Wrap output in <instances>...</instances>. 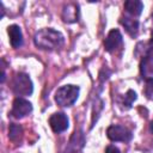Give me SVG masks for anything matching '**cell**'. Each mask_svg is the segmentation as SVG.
I'll list each match as a JSON object with an SVG mask.
<instances>
[{"instance_id": "11", "label": "cell", "mask_w": 153, "mask_h": 153, "mask_svg": "<svg viewBox=\"0 0 153 153\" xmlns=\"http://www.w3.org/2000/svg\"><path fill=\"white\" fill-rule=\"evenodd\" d=\"M62 18L65 22H68V23H74V22H78V18H79V7L78 5L75 4H68L63 7V11H62Z\"/></svg>"}, {"instance_id": "2", "label": "cell", "mask_w": 153, "mask_h": 153, "mask_svg": "<svg viewBox=\"0 0 153 153\" xmlns=\"http://www.w3.org/2000/svg\"><path fill=\"white\" fill-rule=\"evenodd\" d=\"M79 87L75 85H63L55 92V102L60 106H72L79 97Z\"/></svg>"}, {"instance_id": "8", "label": "cell", "mask_w": 153, "mask_h": 153, "mask_svg": "<svg viewBox=\"0 0 153 153\" xmlns=\"http://www.w3.org/2000/svg\"><path fill=\"white\" fill-rule=\"evenodd\" d=\"M121 44H122V33L120 32V30L112 29L108 33V36H106V38L104 41L105 50L109 51V53H111V51L116 50Z\"/></svg>"}, {"instance_id": "6", "label": "cell", "mask_w": 153, "mask_h": 153, "mask_svg": "<svg viewBox=\"0 0 153 153\" xmlns=\"http://www.w3.org/2000/svg\"><path fill=\"white\" fill-rule=\"evenodd\" d=\"M140 71H141V74L146 79L149 78L151 74H153V38L147 43L146 54L143 59L141 60Z\"/></svg>"}, {"instance_id": "1", "label": "cell", "mask_w": 153, "mask_h": 153, "mask_svg": "<svg viewBox=\"0 0 153 153\" xmlns=\"http://www.w3.org/2000/svg\"><path fill=\"white\" fill-rule=\"evenodd\" d=\"M33 42H35L36 47H38L39 49L57 50L63 45L65 37L60 31L54 30L51 27H47V29H42L35 33Z\"/></svg>"}, {"instance_id": "7", "label": "cell", "mask_w": 153, "mask_h": 153, "mask_svg": "<svg viewBox=\"0 0 153 153\" xmlns=\"http://www.w3.org/2000/svg\"><path fill=\"white\" fill-rule=\"evenodd\" d=\"M49 124L55 133H62L68 128V117L63 112H55L49 117Z\"/></svg>"}, {"instance_id": "12", "label": "cell", "mask_w": 153, "mask_h": 153, "mask_svg": "<svg viewBox=\"0 0 153 153\" xmlns=\"http://www.w3.org/2000/svg\"><path fill=\"white\" fill-rule=\"evenodd\" d=\"M121 24L124 26L126 31L130 35V36H136L137 32H139V22L137 19H135L134 17H128V16H124L122 19H121Z\"/></svg>"}, {"instance_id": "16", "label": "cell", "mask_w": 153, "mask_h": 153, "mask_svg": "<svg viewBox=\"0 0 153 153\" xmlns=\"http://www.w3.org/2000/svg\"><path fill=\"white\" fill-rule=\"evenodd\" d=\"M135 100H136V93H135L133 90H128L127 93H126V96H124L123 105H124L127 109H129V108L131 106V104H133Z\"/></svg>"}, {"instance_id": "19", "label": "cell", "mask_w": 153, "mask_h": 153, "mask_svg": "<svg viewBox=\"0 0 153 153\" xmlns=\"http://www.w3.org/2000/svg\"><path fill=\"white\" fill-rule=\"evenodd\" d=\"M152 23H153V16H152ZM152 38H153V29H152Z\"/></svg>"}, {"instance_id": "18", "label": "cell", "mask_w": 153, "mask_h": 153, "mask_svg": "<svg viewBox=\"0 0 153 153\" xmlns=\"http://www.w3.org/2000/svg\"><path fill=\"white\" fill-rule=\"evenodd\" d=\"M149 131L151 133H153V120L151 121V123H149Z\"/></svg>"}, {"instance_id": "17", "label": "cell", "mask_w": 153, "mask_h": 153, "mask_svg": "<svg viewBox=\"0 0 153 153\" xmlns=\"http://www.w3.org/2000/svg\"><path fill=\"white\" fill-rule=\"evenodd\" d=\"M105 153H121V152H120V149L117 147H115L114 145H110V146L106 147Z\"/></svg>"}, {"instance_id": "14", "label": "cell", "mask_w": 153, "mask_h": 153, "mask_svg": "<svg viewBox=\"0 0 153 153\" xmlns=\"http://www.w3.org/2000/svg\"><path fill=\"white\" fill-rule=\"evenodd\" d=\"M22 134H23V129H22V127H20L19 124L12 123V124L10 126V129H8V137H10L11 141H14V142L18 141L19 137L22 136Z\"/></svg>"}, {"instance_id": "9", "label": "cell", "mask_w": 153, "mask_h": 153, "mask_svg": "<svg viewBox=\"0 0 153 153\" xmlns=\"http://www.w3.org/2000/svg\"><path fill=\"white\" fill-rule=\"evenodd\" d=\"M7 32H8V36H10V42H11V45L13 48H19L22 47L23 44V33H22V30L19 27V25H10L7 27Z\"/></svg>"}, {"instance_id": "3", "label": "cell", "mask_w": 153, "mask_h": 153, "mask_svg": "<svg viewBox=\"0 0 153 153\" xmlns=\"http://www.w3.org/2000/svg\"><path fill=\"white\" fill-rule=\"evenodd\" d=\"M12 90L17 96H30L33 91V85L26 73H17L12 80Z\"/></svg>"}, {"instance_id": "10", "label": "cell", "mask_w": 153, "mask_h": 153, "mask_svg": "<svg viewBox=\"0 0 153 153\" xmlns=\"http://www.w3.org/2000/svg\"><path fill=\"white\" fill-rule=\"evenodd\" d=\"M85 143V139H84V134L81 130L74 131L73 136L71 137V141L68 143V153H75L79 152L82 146Z\"/></svg>"}, {"instance_id": "13", "label": "cell", "mask_w": 153, "mask_h": 153, "mask_svg": "<svg viewBox=\"0 0 153 153\" xmlns=\"http://www.w3.org/2000/svg\"><path fill=\"white\" fill-rule=\"evenodd\" d=\"M124 8L131 17H137L143 10V4L139 0H127L124 2Z\"/></svg>"}, {"instance_id": "4", "label": "cell", "mask_w": 153, "mask_h": 153, "mask_svg": "<svg viewBox=\"0 0 153 153\" xmlns=\"http://www.w3.org/2000/svg\"><path fill=\"white\" fill-rule=\"evenodd\" d=\"M106 135L111 141H121V142H128L133 137V134L128 128L117 124L110 126L106 129Z\"/></svg>"}, {"instance_id": "5", "label": "cell", "mask_w": 153, "mask_h": 153, "mask_svg": "<svg viewBox=\"0 0 153 153\" xmlns=\"http://www.w3.org/2000/svg\"><path fill=\"white\" fill-rule=\"evenodd\" d=\"M32 111V104L24 99V98H16L13 100V104H12V110H11V116L14 117V118H23L25 116H27L30 112Z\"/></svg>"}, {"instance_id": "15", "label": "cell", "mask_w": 153, "mask_h": 153, "mask_svg": "<svg viewBox=\"0 0 153 153\" xmlns=\"http://www.w3.org/2000/svg\"><path fill=\"white\" fill-rule=\"evenodd\" d=\"M143 93H145V96H146L147 99L153 100V78H147L146 79Z\"/></svg>"}]
</instances>
